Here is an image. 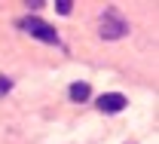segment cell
<instances>
[{
	"mask_svg": "<svg viewBox=\"0 0 159 144\" xmlns=\"http://www.w3.org/2000/svg\"><path fill=\"white\" fill-rule=\"evenodd\" d=\"M25 34H31V37H37V40H43V43H55L58 46V31L52 28V25H46L43 19H37V16H25V19H19L16 21Z\"/></svg>",
	"mask_w": 159,
	"mask_h": 144,
	"instance_id": "7a4b0ae2",
	"label": "cell"
},
{
	"mask_svg": "<svg viewBox=\"0 0 159 144\" xmlns=\"http://www.w3.org/2000/svg\"><path fill=\"white\" fill-rule=\"evenodd\" d=\"M25 6H28V9H40V6H43V0H28Z\"/></svg>",
	"mask_w": 159,
	"mask_h": 144,
	"instance_id": "52a82bcc",
	"label": "cell"
},
{
	"mask_svg": "<svg viewBox=\"0 0 159 144\" xmlns=\"http://www.w3.org/2000/svg\"><path fill=\"white\" fill-rule=\"evenodd\" d=\"M125 95H119V92H107V95H101L98 98V110L101 114H119L122 107H125Z\"/></svg>",
	"mask_w": 159,
	"mask_h": 144,
	"instance_id": "3957f363",
	"label": "cell"
},
{
	"mask_svg": "<svg viewBox=\"0 0 159 144\" xmlns=\"http://www.w3.org/2000/svg\"><path fill=\"white\" fill-rule=\"evenodd\" d=\"M55 9H58L61 16H70V9H74V3H70V0H58V3H55Z\"/></svg>",
	"mask_w": 159,
	"mask_h": 144,
	"instance_id": "5b68a950",
	"label": "cell"
},
{
	"mask_svg": "<svg viewBox=\"0 0 159 144\" xmlns=\"http://www.w3.org/2000/svg\"><path fill=\"white\" fill-rule=\"evenodd\" d=\"M9 89H12V80H9L6 74H0V98H3V95H6Z\"/></svg>",
	"mask_w": 159,
	"mask_h": 144,
	"instance_id": "8992f818",
	"label": "cell"
},
{
	"mask_svg": "<svg viewBox=\"0 0 159 144\" xmlns=\"http://www.w3.org/2000/svg\"><path fill=\"white\" fill-rule=\"evenodd\" d=\"M67 95H70V101H86L89 98V83H74L67 89Z\"/></svg>",
	"mask_w": 159,
	"mask_h": 144,
	"instance_id": "277c9868",
	"label": "cell"
},
{
	"mask_svg": "<svg viewBox=\"0 0 159 144\" xmlns=\"http://www.w3.org/2000/svg\"><path fill=\"white\" fill-rule=\"evenodd\" d=\"M98 34L104 40H119V37L129 34V21L122 19L116 9H104L101 19H98Z\"/></svg>",
	"mask_w": 159,
	"mask_h": 144,
	"instance_id": "6da1fadb",
	"label": "cell"
}]
</instances>
